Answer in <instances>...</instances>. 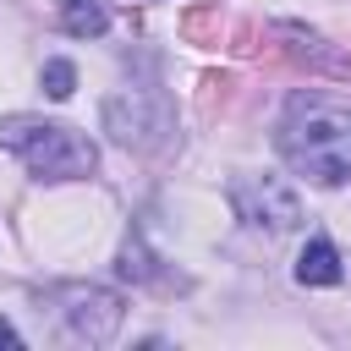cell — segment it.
<instances>
[{"label": "cell", "mask_w": 351, "mask_h": 351, "mask_svg": "<svg viewBox=\"0 0 351 351\" xmlns=\"http://www.w3.org/2000/svg\"><path fill=\"white\" fill-rule=\"evenodd\" d=\"M115 274H121V280H132V285H143V280L154 274V258H148V247H143L137 236H126V247H121V263H115Z\"/></svg>", "instance_id": "9"}, {"label": "cell", "mask_w": 351, "mask_h": 351, "mask_svg": "<svg viewBox=\"0 0 351 351\" xmlns=\"http://www.w3.org/2000/svg\"><path fill=\"white\" fill-rule=\"evenodd\" d=\"M230 203H236V214L247 219V225H269V230H291L296 219H302V203H296V192L280 181V176H241V181H230Z\"/></svg>", "instance_id": "3"}, {"label": "cell", "mask_w": 351, "mask_h": 351, "mask_svg": "<svg viewBox=\"0 0 351 351\" xmlns=\"http://www.w3.org/2000/svg\"><path fill=\"white\" fill-rule=\"evenodd\" d=\"M296 280H302V285H335V280H340V252H335V241L313 236V241L296 252Z\"/></svg>", "instance_id": "6"}, {"label": "cell", "mask_w": 351, "mask_h": 351, "mask_svg": "<svg viewBox=\"0 0 351 351\" xmlns=\"http://www.w3.org/2000/svg\"><path fill=\"white\" fill-rule=\"evenodd\" d=\"M280 154L296 176L318 186L351 181V99L335 93H291L285 121H280Z\"/></svg>", "instance_id": "1"}, {"label": "cell", "mask_w": 351, "mask_h": 351, "mask_svg": "<svg viewBox=\"0 0 351 351\" xmlns=\"http://www.w3.org/2000/svg\"><path fill=\"white\" fill-rule=\"evenodd\" d=\"M0 346H22V335H16V329H11L5 318H0Z\"/></svg>", "instance_id": "11"}, {"label": "cell", "mask_w": 351, "mask_h": 351, "mask_svg": "<svg viewBox=\"0 0 351 351\" xmlns=\"http://www.w3.org/2000/svg\"><path fill=\"white\" fill-rule=\"evenodd\" d=\"M121 296L115 291H104V285H66L60 291V318H66V329L77 335V340H88V346H110L115 340V329H121Z\"/></svg>", "instance_id": "4"}, {"label": "cell", "mask_w": 351, "mask_h": 351, "mask_svg": "<svg viewBox=\"0 0 351 351\" xmlns=\"http://www.w3.org/2000/svg\"><path fill=\"white\" fill-rule=\"evenodd\" d=\"M148 110H159L143 88H126V93H115L110 104H104V126H110V137L115 143H126V148H148L154 143V132H165V115H154L148 121Z\"/></svg>", "instance_id": "5"}, {"label": "cell", "mask_w": 351, "mask_h": 351, "mask_svg": "<svg viewBox=\"0 0 351 351\" xmlns=\"http://www.w3.org/2000/svg\"><path fill=\"white\" fill-rule=\"evenodd\" d=\"M38 82H44L49 99H71V88H77V66L55 55V60H44V77H38Z\"/></svg>", "instance_id": "10"}, {"label": "cell", "mask_w": 351, "mask_h": 351, "mask_svg": "<svg viewBox=\"0 0 351 351\" xmlns=\"http://www.w3.org/2000/svg\"><path fill=\"white\" fill-rule=\"evenodd\" d=\"M181 38L197 44V49H219V44H225V11H219V5H192V11H181Z\"/></svg>", "instance_id": "7"}, {"label": "cell", "mask_w": 351, "mask_h": 351, "mask_svg": "<svg viewBox=\"0 0 351 351\" xmlns=\"http://www.w3.org/2000/svg\"><path fill=\"white\" fill-rule=\"evenodd\" d=\"M60 27L71 38H99L110 27V11H104V0H60Z\"/></svg>", "instance_id": "8"}, {"label": "cell", "mask_w": 351, "mask_h": 351, "mask_svg": "<svg viewBox=\"0 0 351 351\" xmlns=\"http://www.w3.org/2000/svg\"><path fill=\"white\" fill-rule=\"evenodd\" d=\"M0 148L16 154L38 181H82L99 165V148L66 126V121H38V115H5L0 121Z\"/></svg>", "instance_id": "2"}]
</instances>
